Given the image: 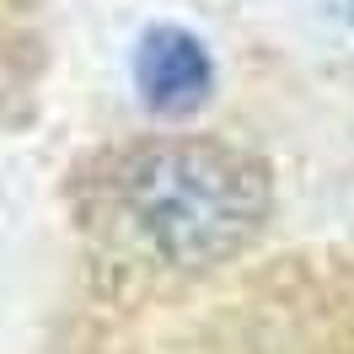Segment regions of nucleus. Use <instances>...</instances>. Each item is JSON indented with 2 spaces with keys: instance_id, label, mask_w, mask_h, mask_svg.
Instances as JSON below:
<instances>
[{
  "instance_id": "1",
  "label": "nucleus",
  "mask_w": 354,
  "mask_h": 354,
  "mask_svg": "<svg viewBox=\"0 0 354 354\" xmlns=\"http://www.w3.org/2000/svg\"><path fill=\"white\" fill-rule=\"evenodd\" d=\"M140 221L167 252H215L231 247L258 221V183L225 151L209 145H161L145 151L129 177Z\"/></svg>"
},
{
  "instance_id": "2",
  "label": "nucleus",
  "mask_w": 354,
  "mask_h": 354,
  "mask_svg": "<svg viewBox=\"0 0 354 354\" xmlns=\"http://www.w3.org/2000/svg\"><path fill=\"white\" fill-rule=\"evenodd\" d=\"M134 81H140V97L156 113H188L209 97L215 65H209V54H204V44L194 32H183V27H151L140 38Z\"/></svg>"
}]
</instances>
